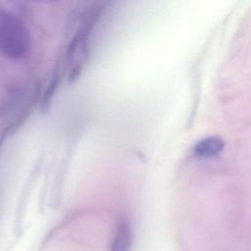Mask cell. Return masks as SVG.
Masks as SVG:
<instances>
[{"label": "cell", "mask_w": 251, "mask_h": 251, "mask_svg": "<svg viewBox=\"0 0 251 251\" xmlns=\"http://www.w3.org/2000/svg\"><path fill=\"white\" fill-rule=\"evenodd\" d=\"M42 166H43V160H42V158H38L34 162L26 179L25 180V183H24V186H23V189H22V193H21V196H20V199H19V203H18L17 221H21L22 218H23V215L25 211V206L27 204L28 198L31 194V191H32L37 179L40 176V174H41V171H42Z\"/></svg>", "instance_id": "cell-3"}, {"label": "cell", "mask_w": 251, "mask_h": 251, "mask_svg": "<svg viewBox=\"0 0 251 251\" xmlns=\"http://www.w3.org/2000/svg\"><path fill=\"white\" fill-rule=\"evenodd\" d=\"M103 9V3H95L83 16L75 35L69 42L65 52V65L69 67V80L75 81L80 75L83 64L88 58L89 35L98 22Z\"/></svg>", "instance_id": "cell-1"}, {"label": "cell", "mask_w": 251, "mask_h": 251, "mask_svg": "<svg viewBox=\"0 0 251 251\" xmlns=\"http://www.w3.org/2000/svg\"><path fill=\"white\" fill-rule=\"evenodd\" d=\"M73 148L74 147H70L68 151H66L65 155L59 162L58 167L55 171V176L53 178V184H52L51 196H50L51 202L55 205H58L63 193V189L66 181V176L68 174L70 162L73 156Z\"/></svg>", "instance_id": "cell-4"}, {"label": "cell", "mask_w": 251, "mask_h": 251, "mask_svg": "<svg viewBox=\"0 0 251 251\" xmlns=\"http://www.w3.org/2000/svg\"><path fill=\"white\" fill-rule=\"evenodd\" d=\"M59 81H60V75H59V72L56 71L51 78V81L47 85V87L42 95V98H41V110L43 112L49 110L51 101L56 93Z\"/></svg>", "instance_id": "cell-7"}, {"label": "cell", "mask_w": 251, "mask_h": 251, "mask_svg": "<svg viewBox=\"0 0 251 251\" xmlns=\"http://www.w3.org/2000/svg\"><path fill=\"white\" fill-rule=\"evenodd\" d=\"M225 147L224 140L219 136H208L199 140L193 152L199 158H210L218 155Z\"/></svg>", "instance_id": "cell-5"}, {"label": "cell", "mask_w": 251, "mask_h": 251, "mask_svg": "<svg viewBox=\"0 0 251 251\" xmlns=\"http://www.w3.org/2000/svg\"><path fill=\"white\" fill-rule=\"evenodd\" d=\"M28 28L16 15L0 9V55L9 60H21L31 48Z\"/></svg>", "instance_id": "cell-2"}, {"label": "cell", "mask_w": 251, "mask_h": 251, "mask_svg": "<svg viewBox=\"0 0 251 251\" xmlns=\"http://www.w3.org/2000/svg\"><path fill=\"white\" fill-rule=\"evenodd\" d=\"M131 246V229L126 220H121L113 238L111 251H129Z\"/></svg>", "instance_id": "cell-6"}]
</instances>
